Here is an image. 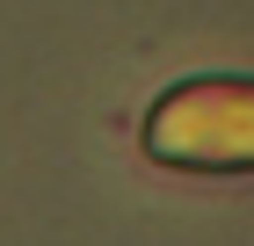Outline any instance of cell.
<instances>
[{"instance_id": "6da1fadb", "label": "cell", "mask_w": 254, "mask_h": 246, "mask_svg": "<svg viewBox=\"0 0 254 246\" xmlns=\"http://www.w3.org/2000/svg\"><path fill=\"white\" fill-rule=\"evenodd\" d=\"M167 159H254V95H182L153 116Z\"/></svg>"}]
</instances>
